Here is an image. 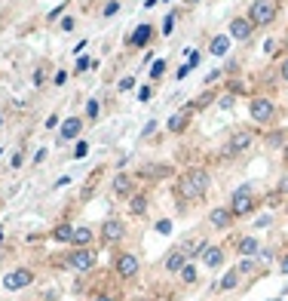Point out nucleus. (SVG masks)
Here are the masks:
<instances>
[{
    "label": "nucleus",
    "mask_w": 288,
    "mask_h": 301,
    "mask_svg": "<svg viewBox=\"0 0 288 301\" xmlns=\"http://www.w3.org/2000/svg\"><path fill=\"white\" fill-rule=\"evenodd\" d=\"M0 126H3V114H0Z\"/></svg>",
    "instance_id": "53"
},
{
    "label": "nucleus",
    "mask_w": 288,
    "mask_h": 301,
    "mask_svg": "<svg viewBox=\"0 0 288 301\" xmlns=\"http://www.w3.org/2000/svg\"><path fill=\"white\" fill-rule=\"evenodd\" d=\"M166 3H169V0H166Z\"/></svg>",
    "instance_id": "59"
},
{
    "label": "nucleus",
    "mask_w": 288,
    "mask_h": 301,
    "mask_svg": "<svg viewBox=\"0 0 288 301\" xmlns=\"http://www.w3.org/2000/svg\"><path fill=\"white\" fill-rule=\"evenodd\" d=\"M285 215H288V206H285Z\"/></svg>",
    "instance_id": "56"
},
{
    "label": "nucleus",
    "mask_w": 288,
    "mask_h": 301,
    "mask_svg": "<svg viewBox=\"0 0 288 301\" xmlns=\"http://www.w3.org/2000/svg\"><path fill=\"white\" fill-rule=\"evenodd\" d=\"M59 28H62L65 34H68V31H74V28H77V19H74V15H65V19L59 22Z\"/></svg>",
    "instance_id": "35"
},
{
    "label": "nucleus",
    "mask_w": 288,
    "mask_h": 301,
    "mask_svg": "<svg viewBox=\"0 0 288 301\" xmlns=\"http://www.w3.org/2000/svg\"><path fill=\"white\" fill-rule=\"evenodd\" d=\"M114 271H117V277H120V280H135V277H138V271H141V258H138L135 252L120 249V252L114 255Z\"/></svg>",
    "instance_id": "7"
},
{
    "label": "nucleus",
    "mask_w": 288,
    "mask_h": 301,
    "mask_svg": "<svg viewBox=\"0 0 288 301\" xmlns=\"http://www.w3.org/2000/svg\"><path fill=\"white\" fill-rule=\"evenodd\" d=\"M209 52L215 59H224L230 52V34H215V37L209 40Z\"/></svg>",
    "instance_id": "20"
},
{
    "label": "nucleus",
    "mask_w": 288,
    "mask_h": 301,
    "mask_svg": "<svg viewBox=\"0 0 288 301\" xmlns=\"http://www.w3.org/2000/svg\"><path fill=\"white\" fill-rule=\"evenodd\" d=\"M264 141H267L270 148H285V141H288V132H285V129H276V132L264 135Z\"/></svg>",
    "instance_id": "26"
},
{
    "label": "nucleus",
    "mask_w": 288,
    "mask_h": 301,
    "mask_svg": "<svg viewBox=\"0 0 288 301\" xmlns=\"http://www.w3.org/2000/svg\"><path fill=\"white\" fill-rule=\"evenodd\" d=\"M282 160L288 163V141H285V148H282Z\"/></svg>",
    "instance_id": "52"
},
{
    "label": "nucleus",
    "mask_w": 288,
    "mask_h": 301,
    "mask_svg": "<svg viewBox=\"0 0 288 301\" xmlns=\"http://www.w3.org/2000/svg\"><path fill=\"white\" fill-rule=\"evenodd\" d=\"M3 289L6 292H22V289H28L31 283H34V271L31 268H12V271H6L3 274Z\"/></svg>",
    "instance_id": "8"
},
{
    "label": "nucleus",
    "mask_w": 288,
    "mask_h": 301,
    "mask_svg": "<svg viewBox=\"0 0 288 301\" xmlns=\"http://www.w3.org/2000/svg\"><path fill=\"white\" fill-rule=\"evenodd\" d=\"M95 62H92V56H80L77 59V65H74V74H83V71H89Z\"/></svg>",
    "instance_id": "32"
},
{
    "label": "nucleus",
    "mask_w": 288,
    "mask_h": 301,
    "mask_svg": "<svg viewBox=\"0 0 288 301\" xmlns=\"http://www.w3.org/2000/svg\"><path fill=\"white\" fill-rule=\"evenodd\" d=\"M89 148H92V145H89L86 138H77L74 141V151H71V160H83V157L89 154Z\"/></svg>",
    "instance_id": "28"
},
{
    "label": "nucleus",
    "mask_w": 288,
    "mask_h": 301,
    "mask_svg": "<svg viewBox=\"0 0 288 301\" xmlns=\"http://www.w3.org/2000/svg\"><path fill=\"white\" fill-rule=\"evenodd\" d=\"M153 37H156V28L150 22H141V25H135V31L129 34V37H126V43H129L132 49H144V46L153 43Z\"/></svg>",
    "instance_id": "10"
},
{
    "label": "nucleus",
    "mask_w": 288,
    "mask_h": 301,
    "mask_svg": "<svg viewBox=\"0 0 288 301\" xmlns=\"http://www.w3.org/2000/svg\"><path fill=\"white\" fill-rule=\"evenodd\" d=\"M117 90H120V93H129V90H135V77H123V80L117 83Z\"/></svg>",
    "instance_id": "37"
},
{
    "label": "nucleus",
    "mask_w": 288,
    "mask_h": 301,
    "mask_svg": "<svg viewBox=\"0 0 288 301\" xmlns=\"http://www.w3.org/2000/svg\"><path fill=\"white\" fill-rule=\"evenodd\" d=\"M92 301H120V295H117V292H98Z\"/></svg>",
    "instance_id": "41"
},
{
    "label": "nucleus",
    "mask_w": 288,
    "mask_h": 301,
    "mask_svg": "<svg viewBox=\"0 0 288 301\" xmlns=\"http://www.w3.org/2000/svg\"><path fill=\"white\" fill-rule=\"evenodd\" d=\"M62 12H65V6H56V9H52V12L46 15V22H56V19H59V15H62Z\"/></svg>",
    "instance_id": "46"
},
{
    "label": "nucleus",
    "mask_w": 288,
    "mask_h": 301,
    "mask_svg": "<svg viewBox=\"0 0 288 301\" xmlns=\"http://www.w3.org/2000/svg\"><path fill=\"white\" fill-rule=\"evenodd\" d=\"M209 172L203 166H193L187 172L178 175V182H175V194L181 197L184 203H200L206 194H209Z\"/></svg>",
    "instance_id": "1"
},
{
    "label": "nucleus",
    "mask_w": 288,
    "mask_h": 301,
    "mask_svg": "<svg viewBox=\"0 0 288 301\" xmlns=\"http://www.w3.org/2000/svg\"><path fill=\"white\" fill-rule=\"evenodd\" d=\"M83 126H86L83 117H65L62 126H59V141H62V145H68V141H77V138L83 135Z\"/></svg>",
    "instance_id": "12"
},
{
    "label": "nucleus",
    "mask_w": 288,
    "mask_h": 301,
    "mask_svg": "<svg viewBox=\"0 0 288 301\" xmlns=\"http://www.w3.org/2000/svg\"><path fill=\"white\" fill-rule=\"evenodd\" d=\"M111 188H114L117 197H123V200H129L132 194L138 191V185H135V179H132L129 172H117V175H114V182H111Z\"/></svg>",
    "instance_id": "13"
},
{
    "label": "nucleus",
    "mask_w": 288,
    "mask_h": 301,
    "mask_svg": "<svg viewBox=\"0 0 288 301\" xmlns=\"http://www.w3.org/2000/svg\"><path fill=\"white\" fill-rule=\"evenodd\" d=\"M22 163H25V148H19V151L12 154V160H9V169H12V172H19V169H22Z\"/></svg>",
    "instance_id": "34"
},
{
    "label": "nucleus",
    "mask_w": 288,
    "mask_h": 301,
    "mask_svg": "<svg viewBox=\"0 0 288 301\" xmlns=\"http://www.w3.org/2000/svg\"><path fill=\"white\" fill-rule=\"evenodd\" d=\"M193 3H200V0H193Z\"/></svg>",
    "instance_id": "57"
},
{
    "label": "nucleus",
    "mask_w": 288,
    "mask_h": 301,
    "mask_svg": "<svg viewBox=\"0 0 288 301\" xmlns=\"http://www.w3.org/2000/svg\"><path fill=\"white\" fill-rule=\"evenodd\" d=\"M68 74H71V71L59 68V71H56V77H52V86H65V83H68Z\"/></svg>",
    "instance_id": "36"
},
{
    "label": "nucleus",
    "mask_w": 288,
    "mask_h": 301,
    "mask_svg": "<svg viewBox=\"0 0 288 301\" xmlns=\"http://www.w3.org/2000/svg\"><path fill=\"white\" fill-rule=\"evenodd\" d=\"M279 77H282V83H288V56L279 62Z\"/></svg>",
    "instance_id": "43"
},
{
    "label": "nucleus",
    "mask_w": 288,
    "mask_h": 301,
    "mask_svg": "<svg viewBox=\"0 0 288 301\" xmlns=\"http://www.w3.org/2000/svg\"><path fill=\"white\" fill-rule=\"evenodd\" d=\"M227 209L233 212V218H245V215H251V212L258 209V197H255V191H251V188H236V191L230 194Z\"/></svg>",
    "instance_id": "3"
},
{
    "label": "nucleus",
    "mask_w": 288,
    "mask_h": 301,
    "mask_svg": "<svg viewBox=\"0 0 288 301\" xmlns=\"http://www.w3.org/2000/svg\"><path fill=\"white\" fill-rule=\"evenodd\" d=\"M166 68H169V62H166V59H156V62H153V68H150V83H156V80H163V74H166Z\"/></svg>",
    "instance_id": "29"
},
{
    "label": "nucleus",
    "mask_w": 288,
    "mask_h": 301,
    "mask_svg": "<svg viewBox=\"0 0 288 301\" xmlns=\"http://www.w3.org/2000/svg\"><path fill=\"white\" fill-rule=\"evenodd\" d=\"M218 104H221V108H224V111H230V108H233V96H224V99H221Z\"/></svg>",
    "instance_id": "48"
},
{
    "label": "nucleus",
    "mask_w": 288,
    "mask_h": 301,
    "mask_svg": "<svg viewBox=\"0 0 288 301\" xmlns=\"http://www.w3.org/2000/svg\"><path fill=\"white\" fill-rule=\"evenodd\" d=\"M251 268H255V258H242V261L236 264V271H239V277H242V274H248Z\"/></svg>",
    "instance_id": "38"
},
{
    "label": "nucleus",
    "mask_w": 288,
    "mask_h": 301,
    "mask_svg": "<svg viewBox=\"0 0 288 301\" xmlns=\"http://www.w3.org/2000/svg\"><path fill=\"white\" fill-rule=\"evenodd\" d=\"M279 274H288V252H285L282 261H279Z\"/></svg>",
    "instance_id": "50"
},
{
    "label": "nucleus",
    "mask_w": 288,
    "mask_h": 301,
    "mask_svg": "<svg viewBox=\"0 0 288 301\" xmlns=\"http://www.w3.org/2000/svg\"><path fill=\"white\" fill-rule=\"evenodd\" d=\"M59 126H62L59 114H49V117H46V129H59Z\"/></svg>",
    "instance_id": "42"
},
{
    "label": "nucleus",
    "mask_w": 288,
    "mask_h": 301,
    "mask_svg": "<svg viewBox=\"0 0 288 301\" xmlns=\"http://www.w3.org/2000/svg\"><path fill=\"white\" fill-rule=\"evenodd\" d=\"M276 197H288V175H282L276 185Z\"/></svg>",
    "instance_id": "39"
},
{
    "label": "nucleus",
    "mask_w": 288,
    "mask_h": 301,
    "mask_svg": "<svg viewBox=\"0 0 288 301\" xmlns=\"http://www.w3.org/2000/svg\"><path fill=\"white\" fill-rule=\"evenodd\" d=\"M178 277H181V283H184V286H193V283H196V277H200V274H196V264H190V261H187Z\"/></svg>",
    "instance_id": "27"
},
{
    "label": "nucleus",
    "mask_w": 288,
    "mask_h": 301,
    "mask_svg": "<svg viewBox=\"0 0 288 301\" xmlns=\"http://www.w3.org/2000/svg\"><path fill=\"white\" fill-rule=\"evenodd\" d=\"M221 77V71H209V77H206V83H215V80H218Z\"/></svg>",
    "instance_id": "51"
},
{
    "label": "nucleus",
    "mask_w": 288,
    "mask_h": 301,
    "mask_svg": "<svg viewBox=\"0 0 288 301\" xmlns=\"http://www.w3.org/2000/svg\"><path fill=\"white\" fill-rule=\"evenodd\" d=\"M0 154H3V148H0Z\"/></svg>",
    "instance_id": "58"
},
{
    "label": "nucleus",
    "mask_w": 288,
    "mask_h": 301,
    "mask_svg": "<svg viewBox=\"0 0 288 301\" xmlns=\"http://www.w3.org/2000/svg\"><path fill=\"white\" fill-rule=\"evenodd\" d=\"M239 280H242V277H239V271L233 268V271H227V274H224L218 283H215V292H218V295H224V292H233V289L239 286Z\"/></svg>",
    "instance_id": "21"
},
{
    "label": "nucleus",
    "mask_w": 288,
    "mask_h": 301,
    "mask_svg": "<svg viewBox=\"0 0 288 301\" xmlns=\"http://www.w3.org/2000/svg\"><path fill=\"white\" fill-rule=\"evenodd\" d=\"M43 80H46L43 77V68H37V71H34V86H43Z\"/></svg>",
    "instance_id": "47"
},
{
    "label": "nucleus",
    "mask_w": 288,
    "mask_h": 301,
    "mask_svg": "<svg viewBox=\"0 0 288 301\" xmlns=\"http://www.w3.org/2000/svg\"><path fill=\"white\" fill-rule=\"evenodd\" d=\"M248 114L255 123H261V126H273L276 117H279V108H276V101L273 99H267V96H255L248 101Z\"/></svg>",
    "instance_id": "2"
},
{
    "label": "nucleus",
    "mask_w": 288,
    "mask_h": 301,
    "mask_svg": "<svg viewBox=\"0 0 288 301\" xmlns=\"http://www.w3.org/2000/svg\"><path fill=\"white\" fill-rule=\"evenodd\" d=\"M153 132H156V120H150V123H147V126H144V129H141V135H144V138H147V135H153Z\"/></svg>",
    "instance_id": "45"
},
{
    "label": "nucleus",
    "mask_w": 288,
    "mask_h": 301,
    "mask_svg": "<svg viewBox=\"0 0 288 301\" xmlns=\"http://www.w3.org/2000/svg\"><path fill=\"white\" fill-rule=\"evenodd\" d=\"M92 240H95V231H92V227L77 224V227H74V237H71V246H74V249H86V246H92Z\"/></svg>",
    "instance_id": "19"
},
{
    "label": "nucleus",
    "mask_w": 288,
    "mask_h": 301,
    "mask_svg": "<svg viewBox=\"0 0 288 301\" xmlns=\"http://www.w3.org/2000/svg\"><path fill=\"white\" fill-rule=\"evenodd\" d=\"M276 0H255V3L248 6V22L255 25V28H267V25H273L276 22Z\"/></svg>",
    "instance_id": "4"
},
{
    "label": "nucleus",
    "mask_w": 288,
    "mask_h": 301,
    "mask_svg": "<svg viewBox=\"0 0 288 301\" xmlns=\"http://www.w3.org/2000/svg\"><path fill=\"white\" fill-rule=\"evenodd\" d=\"M236 252H239V258H258L261 252H264V246H261V240L258 237H239L236 240Z\"/></svg>",
    "instance_id": "15"
},
{
    "label": "nucleus",
    "mask_w": 288,
    "mask_h": 301,
    "mask_svg": "<svg viewBox=\"0 0 288 301\" xmlns=\"http://www.w3.org/2000/svg\"><path fill=\"white\" fill-rule=\"evenodd\" d=\"M141 301H150V298H141Z\"/></svg>",
    "instance_id": "55"
},
{
    "label": "nucleus",
    "mask_w": 288,
    "mask_h": 301,
    "mask_svg": "<svg viewBox=\"0 0 288 301\" xmlns=\"http://www.w3.org/2000/svg\"><path fill=\"white\" fill-rule=\"evenodd\" d=\"M273 224V215H258V221H255V227H270Z\"/></svg>",
    "instance_id": "44"
},
{
    "label": "nucleus",
    "mask_w": 288,
    "mask_h": 301,
    "mask_svg": "<svg viewBox=\"0 0 288 301\" xmlns=\"http://www.w3.org/2000/svg\"><path fill=\"white\" fill-rule=\"evenodd\" d=\"M190 258H187V252H184V246H175L172 252H166V258H163V271L166 274H181V268L187 264Z\"/></svg>",
    "instance_id": "14"
},
{
    "label": "nucleus",
    "mask_w": 288,
    "mask_h": 301,
    "mask_svg": "<svg viewBox=\"0 0 288 301\" xmlns=\"http://www.w3.org/2000/svg\"><path fill=\"white\" fill-rule=\"evenodd\" d=\"M270 301H282V298H270Z\"/></svg>",
    "instance_id": "54"
},
{
    "label": "nucleus",
    "mask_w": 288,
    "mask_h": 301,
    "mask_svg": "<svg viewBox=\"0 0 288 301\" xmlns=\"http://www.w3.org/2000/svg\"><path fill=\"white\" fill-rule=\"evenodd\" d=\"M227 34H230L233 40L248 43L251 37H255V25L248 22V15H233V19H230V28H227Z\"/></svg>",
    "instance_id": "11"
},
{
    "label": "nucleus",
    "mask_w": 288,
    "mask_h": 301,
    "mask_svg": "<svg viewBox=\"0 0 288 301\" xmlns=\"http://www.w3.org/2000/svg\"><path fill=\"white\" fill-rule=\"evenodd\" d=\"M147 175H150V179H166V175H172V166L153 163V166H147Z\"/></svg>",
    "instance_id": "30"
},
{
    "label": "nucleus",
    "mask_w": 288,
    "mask_h": 301,
    "mask_svg": "<svg viewBox=\"0 0 288 301\" xmlns=\"http://www.w3.org/2000/svg\"><path fill=\"white\" fill-rule=\"evenodd\" d=\"M190 120H193V111H190V108H184V111H178V114H172V117H169L166 129H169L172 135H181V132H187Z\"/></svg>",
    "instance_id": "17"
},
{
    "label": "nucleus",
    "mask_w": 288,
    "mask_h": 301,
    "mask_svg": "<svg viewBox=\"0 0 288 301\" xmlns=\"http://www.w3.org/2000/svg\"><path fill=\"white\" fill-rule=\"evenodd\" d=\"M156 234H172V221L169 218H159L156 221Z\"/></svg>",
    "instance_id": "40"
},
{
    "label": "nucleus",
    "mask_w": 288,
    "mask_h": 301,
    "mask_svg": "<svg viewBox=\"0 0 288 301\" xmlns=\"http://www.w3.org/2000/svg\"><path fill=\"white\" fill-rule=\"evenodd\" d=\"M98 117H101V99H89L86 101V120L98 123Z\"/></svg>",
    "instance_id": "25"
},
{
    "label": "nucleus",
    "mask_w": 288,
    "mask_h": 301,
    "mask_svg": "<svg viewBox=\"0 0 288 301\" xmlns=\"http://www.w3.org/2000/svg\"><path fill=\"white\" fill-rule=\"evenodd\" d=\"M56 243L62 246H71V237H74V227H71V221H59L56 227H52V234H49Z\"/></svg>",
    "instance_id": "23"
},
{
    "label": "nucleus",
    "mask_w": 288,
    "mask_h": 301,
    "mask_svg": "<svg viewBox=\"0 0 288 301\" xmlns=\"http://www.w3.org/2000/svg\"><path fill=\"white\" fill-rule=\"evenodd\" d=\"M95 264H98V252L89 249V246H86V249H71L68 252V268L74 274H89Z\"/></svg>",
    "instance_id": "6"
},
{
    "label": "nucleus",
    "mask_w": 288,
    "mask_h": 301,
    "mask_svg": "<svg viewBox=\"0 0 288 301\" xmlns=\"http://www.w3.org/2000/svg\"><path fill=\"white\" fill-rule=\"evenodd\" d=\"M175 22H178V12L175 9L166 12V19L159 22V34H163V37H172V34H175Z\"/></svg>",
    "instance_id": "24"
},
{
    "label": "nucleus",
    "mask_w": 288,
    "mask_h": 301,
    "mask_svg": "<svg viewBox=\"0 0 288 301\" xmlns=\"http://www.w3.org/2000/svg\"><path fill=\"white\" fill-rule=\"evenodd\" d=\"M46 160V148H40L37 154H34V166H37V163H43Z\"/></svg>",
    "instance_id": "49"
},
{
    "label": "nucleus",
    "mask_w": 288,
    "mask_h": 301,
    "mask_svg": "<svg viewBox=\"0 0 288 301\" xmlns=\"http://www.w3.org/2000/svg\"><path fill=\"white\" fill-rule=\"evenodd\" d=\"M117 12H120V0H107V3L101 6V19H114Z\"/></svg>",
    "instance_id": "31"
},
{
    "label": "nucleus",
    "mask_w": 288,
    "mask_h": 301,
    "mask_svg": "<svg viewBox=\"0 0 288 301\" xmlns=\"http://www.w3.org/2000/svg\"><path fill=\"white\" fill-rule=\"evenodd\" d=\"M126 203H129V215H147V209H150V197L144 191H135Z\"/></svg>",
    "instance_id": "18"
},
{
    "label": "nucleus",
    "mask_w": 288,
    "mask_h": 301,
    "mask_svg": "<svg viewBox=\"0 0 288 301\" xmlns=\"http://www.w3.org/2000/svg\"><path fill=\"white\" fill-rule=\"evenodd\" d=\"M233 221H236V218H233V212H230L227 206H215V209L209 212V224L215 227V231H227Z\"/></svg>",
    "instance_id": "16"
},
{
    "label": "nucleus",
    "mask_w": 288,
    "mask_h": 301,
    "mask_svg": "<svg viewBox=\"0 0 288 301\" xmlns=\"http://www.w3.org/2000/svg\"><path fill=\"white\" fill-rule=\"evenodd\" d=\"M126 234H129L126 221H120V218H104L101 221V231H98V240H101V246H120L126 240Z\"/></svg>",
    "instance_id": "5"
},
{
    "label": "nucleus",
    "mask_w": 288,
    "mask_h": 301,
    "mask_svg": "<svg viewBox=\"0 0 288 301\" xmlns=\"http://www.w3.org/2000/svg\"><path fill=\"white\" fill-rule=\"evenodd\" d=\"M251 141H255V132H251V129H236V132L227 138V145H224V157H233V154L248 151Z\"/></svg>",
    "instance_id": "9"
},
{
    "label": "nucleus",
    "mask_w": 288,
    "mask_h": 301,
    "mask_svg": "<svg viewBox=\"0 0 288 301\" xmlns=\"http://www.w3.org/2000/svg\"><path fill=\"white\" fill-rule=\"evenodd\" d=\"M203 264H206L209 271H218L221 264H224V249H221V246H212V243H209V249L203 252Z\"/></svg>",
    "instance_id": "22"
},
{
    "label": "nucleus",
    "mask_w": 288,
    "mask_h": 301,
    "mask_svg": "<svg viewBox=\"0 0 288 301\" xmlns=\"http://www.w3.org/2000/svg\"><path fill=\"white\" fill-rule=\"evenodd\" d=\"M150 99H153V86H150V83H144V86H138V101H141V104H147Z\"/></svg>",
    "instance_id": "33"
}]
</instances>
